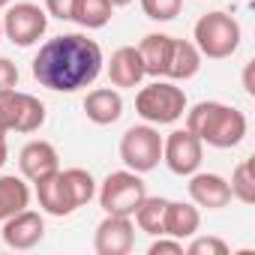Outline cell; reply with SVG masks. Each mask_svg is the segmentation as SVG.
<instances>
[{
  "label": "cell",
  "mask_w": 255,
  "mask_h": 255,
  "mask_svg": "<svg viewBox=\"0 0 255 255\" xmlns=\"http://www.w3.org/2000/svg\"><path fill=\"white\" fill-rule=\"evenodd\" d=\"M99 207L105 213H114V216H132L138 210V204L144 201L147 195V183L141 180V174L129 171V168H123V171H111L99 189Z\"/></svg>",
  "instance_id": "cell-6"
},
{
  "label": "cell",
  "mask_w": 255,
  "mask_h": 255,
  "mask_svg": "<svg viewBox=\"0 0 255 255\" xmlns=\"http://www.w3.org/2000/svg\"><path fill=\"white\" fill-rule=\"evenodd\" d=\"M201 69V51L195 48V42L189 39H171V51H168V66H165V78L171 81H189L195 78Z\"/></svg>",
  "instance_id": "cell-18"
},
{
  "label": "cell",
  "mask_w": 255,
  "mask_h": 255,
  "mask_svg": "<svg viewBox=\"0 0 255 255\" xmlns=\"http://www.w3.org/2000/svg\"><path fill=\"white\" fill-rule=\"evenodd\" d=\"M9 3H12V0H0V9H6Z\"/></svg>",
  "instance_id": "cell-32"
},
{
  "label": "cell",
  "mask_w": 255,
  "mask_h": 255,
  "mask_svg": "<svg viewBox=\"0 0 255 255\" xmlns=\"http://www.w3.org/2000/svg\"><path fill=\"white\" fill-rule=\"evenodd\" d=\"M0 234H3V243L9 249L27 252V249H33V246L42 243V237H45V219H42V213L24 207L15 216L3 219V231H0Z\"/></svg>",
  "instance_id": "cell-12"
},
{
  "label": "cell",
  "mask_w": 255,
  "mask_h": 255,
  "mask_svg": "<svg viewBox=\"0 0 255 255\" xmlns=\"http://www.w3.org/2000/svg\"><path fill=\"white\" fill-rule=\"evenodd\" d=\"M72 3L75 0H45V12L57 21H69L72 18Z\"/></svg>",
  "instance_id": "cell-28"
},
{
  "label": "cell",
  "mask_w": 255,
  "mask_h": 255,
  "mask_svg": "<svg viewBox=\"0 0 255 255\" xmlns=\"http://www.w3.org/2000/svg\"><path fill=\"white\" fill-rule=\"evenodd\" d=\"M243 87H246L249 96H255V87H252V63H246V69H243Z\"/></svg>",
  "instance_id": "cell-29"
},
{
  "label": "cell",
  "mask_w": 255,
  "mask_h": 255,
  "mask_svg": "<svg viewBox=\"0 0 255 255\" xmlns=\"http://www.w3.org/2000/svg\"><path fill=\"white\" fill-rule=\"evenodd\" d=\"M3 36L18 45V48H30L36 45L45 30H48V12L36 3H9L6 15H3Z\"/></svg>",
  "instance_id": "cell-9"
},
{
  "label": "cell",
  "mask_w": 255,
  "mask_h": 255,
  "mask_svg": "<svg viewBox=\"0 0 255 255\" xmlns=\"http://www.w3.org/2000/svg\"><path fill=\"white\" fill-rule=\"evenodd\" d=\"M24 207H30V189H27L24 177L3 174L0 177V222L15 216Z\"/></svg>",
  "instance_id": "cell-20"
},
{
  "label": "cell",
  "mask_w": 255,
  "mask_h": 255,
  "mask_svg": "<svg viewBox=\"0 0 255 255\" xmlns=\"http://www.w3.org/2000/svg\"><path fill=\"white\" fill-rule=\"evenodd\" d=\"M0 39H3V24H0Z\"/></svg>",
  "instance_id": "cell-34"
},
{
  "label": "cell",
  "mask_w": 255,
  "mask_h": 255,
  "mask_svg": "<svg viewBox=\"0 0 255 255\" xmlns=\"http://www.w3.org/2000/svg\"><path fill=\"white\" fill-rule=\"evenodd\" d=\"M102 48L87 33H60L39 45L33 57V78L54 93H75L90 87L102 72Z\"/></svg>",
  "instance_id": "cell-1"
},
{
  "label": "cell",
  "mask_w": 255,
  "mask_h": 255,
  "mask_svg": "<svg viewBox=\"0 0 255 255\" xmlns=\"http://www.w3.org/2000/svg\"><path fill=\"white\" fill-rule=\"evenodd\" d=\"M18 168H21V177L36 183L48 174H54L60 168V156H57V147L51 141H27L18 153Z\"/></svg>",
  "instance_id": "cell-14"
},
{
  "label": "cell",
  "mask_w": 255,
  "mask_h": 255,
  "mask_svg": "<svg viewBox=\"0 0 255 255\" xmlns=\"http://www.w3.org/2000/svg\"><path fill=\"white\" fill-rule=\"evenodd\" d=\"M171 39L168 33H147L138 42V54L144 63V72L153 78H165V66H168V51H171Z\"/></svg>",
  "instance_id": "cell-19"
},
{
  "label": "cell",
  "mask_w": 255,
  "mask_h": 255,
  "mask_svg": "<svg viewBox=\"0 0 255 255\" xmlns=\"http://www.w3.org/2000/svg\"><path fill=\"white\" fill-rule=\"evenodd\" d=\"M45 123V105L24 90H0V126L3 132H36Z\"/></svg>",
  "instance_id": "cell-8"
},
{
  "label": "cell",
  "mask_w": 255,
  "mask_h": 255,
  "mask_svg": "<svg viewBox=\"0 0 255 255\" xmlns=\"http://www.w3.org/2000/svg\"><path fill=\"white\" fill-rule=\"evenodd\" d=\"M84 114L96 126H111L123 114V96L114 87H96L84 96Z\"/></svg>",
  "instance_id": "cell-16"
},
{
  "label": "cell",
  "mask_w": 255,
  "mask_h": 255,
  "mask_svg": "<svg viewBox=\"0 0 255 255\" xmlns=\"http://www.w3.org/2000/svg\"><path fill=\"white\" fill-rule=\"evenodd\" d=\"M201 228V213L192 201H168L165 204V219H162V234L189 240Z\"/></svg>",
  "instance_id": "cell-17"
},
{
  "label": "cell",
  "mask_w": 255,
  "mask_h": 255,
  "mask_svg": "<svg viewBox=\"0 0 255 255\" xmlns=\"http://www.w3.org/2000/svg\"><path fill=\"white\" fill-rule=\"evenodd\" d=\"M18 87V66L9 57H0V90Z\"/></svg>",
  "instance_id": "cell-27"
},
{
  "label": "cell",
  "mask_w": 255,
  "mask_h": 255,
  "mask_svg": "<svg viewBox=\"0 0 255 255\" xmlns=\"http://www.w3.org/2000/svg\"><path fill=\"white\" fill-rule=\"evenodd\" d=\"M93 195H96V180L84 168H66V171L57 168L54 174L36 180V198L48 216H69L78 207L90 204Z\"/></svg>",
  "instance_id": "cell-3"
},
{
  "label": "cell",
  "mask_w": 255,
  "mask_h": 255,
  "mask_svg": "<svg viewBox=\"0 0 255 255\" xmlns=\"http://www.w3.org/2000/svg\"><path fill=\"white\" fill-rule=\"evenodd\" d=\"M111 12H114V6L108 0H75L69 21H75L84 30H99L111 21Z\"/></svg>",
  "instance_id": "cell-21"
},
{
  "label": "cell",
  "mask_w": 255,
  "mask_h": 255,
  "mask_svg": "<svg viewBox=\"0 0 255 255\" xmlns=\"http://www.w3.org/2000/svg\"><path fill=\"white\" fill-rule=\"evenodd\" d=\"M6 159H9V147H6V138H0V168L6 165Z\"/></svg>",
  "instance_id": "cell-30"
},
{
  "label": "cell",
  "mask_w": 255,
  "mask_h": 255,
  "mask_svg": "<svg viewBox=\"0 0 255 255\" xmlns=\"http://www.w3.org/2000/svg\"><path fill=\"white\" fill-rule=\"evenodd\" d=\"M108 3H111V6H129L132 0H108Z\"/></svg>",
  "instance_id": "cell-31"
},
{
  "label": "cell",
  "mask_w": 255,
  "mask_h": 255,
  "mask_svg": "<svg viewBox=\"0 0 255 255\" xmlns=\"http://www.w3.org/2000/svg\"><path fill=\"white\" fill-rule=\"evenodd\" d=\"M183 252L186 255H228V243L219 240V237H213V234H207V237L192 234L189 246H183Z\"/></svg>",
  "instance_id": "cell-25"
},
{
  "label": "cell",
  "mask_w": 255,
  "mask_h": 255,
  "mask_svg": "<svg viewBox=\"0 0 255 255\" xmlns=\"http://www.w3.org/2000/svg\"><path fill=\"white\" fill-rule=\"evenodd\" d=\"M0 138H6V132H3V126H0Z\"/></svg>",
  "instance_id": "cell-33"
},
{
  "label": "cell",
  "mask_w": 255,
  "mask_h": 255,
  "mask_svg": "<svg viewBox=\"0 0 255 255\" xmlns=\"http://www.w3.org/2000/svg\"><path fill=\"white\" fill-rule=\"evenodd\" d=\"M186 114V129L201 138V144L228 150L237 147L246 138V114L225 105V102H198L183 111Z\"/></svg>",
  "instance_id": "cell-2"
},
{
  "label": "cell",
  "mask_w": 255,
  "mask_h": 255,
  "mask_svg": "<svg viewBox=\"0 0 255 255\" xmlns=\"http://www.w3.org/2000/svg\"><path fill=\"white\" fill-rule=\"evenodd\" d=\"M135 111L144 123L153 126H171L183 117L186 111V93L174 81H153L138 90L135 96Z\"/></svg>",
  "instance_id": "cell-5"
},
{
  "label": "cell",
  "mask_w": 255,
  "mask_h": 255,
  "mask_svg": "<svg viewBox=\"0 0 255 255\" xmlns=\"http://www.w3.org/2000/svg\"><path fill=\"white\" fill-rule=\"evenodd\" d=\"M201 159H204V144L189 129H174L168 132V138H162V162L168 165L171 174L189 177L201 168Z\"/></svg>",
  "instance_id": "cell-10"
},
{
  "label": "cell",
  "mask_w": 255,
  "mask_h": 255,
  "mask_svg": "<svg viewBox=\"0 0 255 255\" xmlns=\"http://www.w3.org/2000/svg\"><path fill=\"white\" fill-rule=\"evenodd\" d=\"M147 255H183V240L168 237V234H159V237L150 243Z\"/></svg>",
  "instance_id": "cell-26"
},
{
  "label": "cell",
  "mask_w": 255,
  "mask_h": 255,
  "mask_svg": "<svg viewBox=\"0 0 255 255\" xmlns=\"http://www.w3.org/2000/svg\"><path fill=\"white\" fill-rule=\"evenodd\" d=\"M165 204H168V198H162V195H144V201H141L138 210L132 213L135 225H138L144 234L159 237V234H162V219H165Z\"/></svg>",
  "instance_id": "cell-22"
},
{
  "label": "cell",
  "mask_w": 255,
  "mask_h": 255,
  "mask_svg": "<svg viewBox=\"0 0 255 255\" xmlns=\"http://www.w3.org/2000/svg\"><path fill=\"white\" fill-rule=\"evenodd\" d=\"M240 39H243L240 21L228 12H222V9H213V12L201 15L192 27V42L201 51V57H207V60L231 57L240 48Z\"/></svg>",
  "instance_id": "cell-4"
},
{
  "label": "cell",
  "mask_w": 255,
  "mask_h": 255,
  "mask_svg": "<svg viewBox=\"0 0 255 255\" xmlns=\"http://www.w3.org/2000/svg\"><path fill=\"white\" fill-rule=\"evenodd\" d=\"M120 159L135 174L153 171L162 162V135H159V129L153 123L129 126L120 138Z\"/></svg>",
  "instance_id": "cell-7"
},
{
  "label": "cell",
  "mask_w": 255,
  "mask_h": 255,
  "mask_svg": "<svg viewBox=\"0 0 255 255\" xmlns=\"http://www.w3.org/2000/svg\"><path fill=\"white\" fill-rule=\"evenodd\" d=\"M231 198L243 201V204H252L255 201V174H252V159H240L231 171Z\"/></svg>",
  "instance_id": "cell-23"
},
{
  "label": "cell",
  "mask_w": 255,
  "mask_h": 255,
  "mask_svg": "<svg viewBox=\"0 0 255 255\" xmlns=\"http://www.w3.org/2000/svg\"><path fill=\"white\" fill-rule=\"evenodd\" d=\"M189 198L195 207L204 210H222L231 204V186L222 174L213 171H195L189 174Z\"/></svg>",
  "instance_id": "cell-13"
},
{
  "label": "cell",
  "mask_w": 255,
  "mask_h": 255,
  "mask_svg": "<svg viewBox=\"0 0 255 255\" xmlns=\"http://www.w3.org/2000/svg\"><path fill=\"white\" fill-rule=\"evenodd\" d=\"M135 246V225L132 216H114L105 213V219L96 225L93 249L96 255H129Z\"/></svg>",
  "instance_id": "cell-11"
},
{
  "label": "cell",
  "mask_w": 255,
  "mask_h": 255,
  "mask_svg": "<svg viewBox=\"0 0 255 255\" xmlns=\"http://www.w3.org/2000/svg\"><path fill=\"white\" fill-rule=\"evenodd\" d=\"M144 75L147 72H144V63H141V54L135 45H123L111 54V60H108L111 87H138Z\"/></svg>",
  "instance_id": "cell-15"
},
{
  "label": "cell",
  "mask_w": 255,
  "mask_h": 255,
  "mask_svg": "<svg viewBox=\"0 0 255 255\" xmlns=\"http://www.w3.org/2000/svg\"><path fill=\"white\" fill-rule=\"evenodd\" d=\"M141 9L150 21H174L183 9V0H141Z\"/></svg>",
  "instance_id": "cell-24"
}]
</instances>
